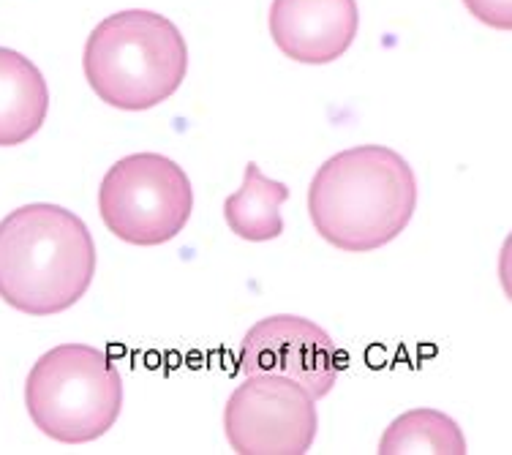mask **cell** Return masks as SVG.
Masks as SVG:
<instances>
[{
	"label": "cell",
	"instance_id": "cell-1",
	"mask_svg": "<svg viewBox=\"0 0 512 455\" xmlns=\"http://www.w3.org/2000/svg\"><path fill=\"white\" fill-rule=\"evenodd\" d=\"M414 210V169L384 145L335 153L316 169L308 188V216L319 238L346 254H368L393 243Z\"/></svg>",
	"mask_w": 512,
	"mask_h": 455
},
{
	"label": "cell",
	"instance_id": "cell-2",
	"mask_svg": "<svg viewBox=\"0 0 512 455\" xmlns=\"http://www.w3.org/2000/svg\"><path fill=\"white\" fill-rule=\"evenodd\" d=\"M96 243L71 210L36 202L0 221V297L28 317H55L85 297Z\"/></svg>",
	"mask_w": 512,
	"mask_h": 455
},
{
	"label": "cell",
	"instance_id": "cell-3",
	"mask_svg": "<svg viewBox=\"0 0 512 455\" xmlns=\"http://www.w3.org/2000/svg\"><path fill=\"white\" fill-rule=\"evenodd\" d=\"M82 69L104 104L145 112L183 85L188 47L183 33L156 11H118L88 36Z\"/></svg>",
	"mask_w": 512,
	"mask_h": 455
},
{
	"label": "cell",
	"instance_id": "cell-4",
	"mask_svg": "<svg viewBox=\"0 0 512 455\" xmlns=\"http://www.w3.org/2000/svg\"><path fill=\"white\" fill-rule=\"evenodd\" d=\"M25 406L44 436L60 445H88L118 423L123 376L104 349L60 344L30 368Z\"/></svg>",
	"mask_w": 512,
	"mask_h": 455
},
{
	"label": "cell",
	"instance_id": "cell-5",
	"mask_svg": "<svg viewBox=\"0 0 512 455\" xmlns=\"http://www.w3.org/2000/svg\"><path fill=\"white\" fill-rule=\"evenodd\" d=\"M194 188L186 169L161 153H131L101 180L104 227L131 246H164L186 229Z\"/></svg>",
	"mask_w": 512,
	"mask_h": 455
},
{
	"label": "cell",
	"instance_id": "cell-6",
	"mask_svg": "<svg viewBox=\"0 0 512 455\" xmlns=\"http://www.w3.org/2000/svg\"><path fill=\"white\" fill-rule=\"evenodd\" d=\"M224 431L237 455H303L319 431L306 387L276 374H251L224 409Z\"/></svg>",
	"mask_w": 512,
	"mask_h": 455
},
{
	"label": "cell",
	"instance_id": "cell-7",
	"mask_svg": "<svg viewBox=\"0 0 512 455\" xmlns=\"http://www.w3.org/2000/svg\"><path fill=\"white\" fill-rule=\"evenodd\" d=\"M344 355L330 333L295 314H276L256 322L240 344V371L276 374L306 387L314 401L325 398L338 382Z\"/></svg>",
	"mask_w": 512,
	"mask_h": 455
},
{
	"label": "cell",
	"instance_id": "cell-8",
	"mask_svg": "<svg viewBox=\"0 0 512 455\" xmlns=\"http://www.w3.org/2000/svg\"><path fill=\"white\" fill-rule=\"evenodd\" d=\"M360 28L357 0H273L270 36L289 60L322 66L344 55Z\"/></svg>",
	"mask_w": 512,
	"mask_h": 455
},
{
	"label": "cell",
	"instance_id": "cell-9",
	"mask_svg": "<svg viewBox=\"0 0 512 455\" xmlns=\"http://www.w3.org/2000/svg\"><path fill=\"white\" fill-rule=\"evenodd\" d=\"M50 112V88L36 63L0 47V148L36 137Z\"/></svg>",
	"mask_w": 512,
	"mask_h": 455
},
{
	"label": "cell",
	"instance_id": "cell-10",
	"mask_svg": "<svg viewBox=\"0 0 512 455\" xmlns=\"http://www.w3.org/2000/svg\"><path fill=\"white\" fill-rule=\"evenodd\" d=\"M286 199H289V186L281 180L267 178L256 161H248L243 186L235 194H229L224 202V218L240 240L267 243L281 238L284 232L281 208Z\"/></svg>",
	"mask_w": 512,
	"mask_h": 455
},
{
	"label": "cell",
	"instance_id": "cell-11",
	"mask_svg": "<svg viewBox=\"0 0 512 455\" xmlns=\"http://www.w3.org/2000/svg\"><path fill=\"white\" fill-rule=\"evenodd\" d=\"M379 455H409V453H439L466 455V436L453 417L439 409H409L395 417L379 439Z\"/></svg>",
	"mask_w": 512,
	"mask_h": 455
},
{
	"label": "cell",
	"instance_id": "cell-12",
	"mask_svg": "<svg viewBox=\"0 0 512 455\" xmlns=\"http://www.w3.org/2000/svg\"><path fill=\"white\" fill-rule=\"evenodd\" d=\"M463 6L472 11V17L485 22L488 28H512V3L510 0H463Z\"/></svg>",
	"mask_w": 512,
	"mask_h": 455
}]
</instances>
